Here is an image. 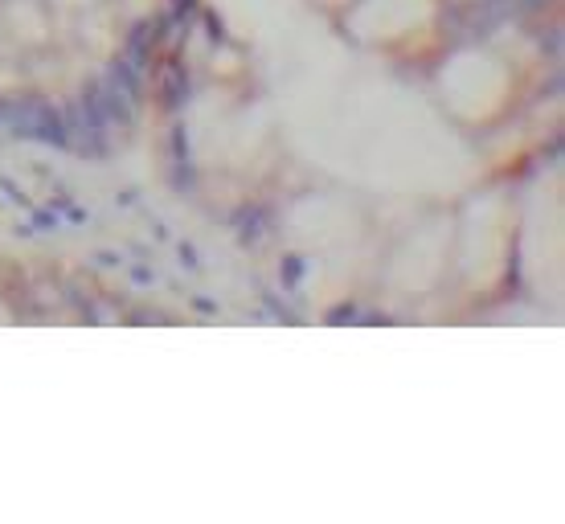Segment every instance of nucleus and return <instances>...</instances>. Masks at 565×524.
I'll use <instances>...</instances> for the list:
<instances>
[{
    "label": "nucleus",
    "mask_w": 565,
    "mask_h": 524,
    "mask_svg": "<svg viewBox=\"0 0 565 524\" xmlns=\"http://www.w3.org/2000/svg\"><path fill=\"white\" fill-rule=\"evenodd\" d=\"M5 111L13 115V131H16V136H29V139H41V144L70 147V136H66V115L54 111L49 103H41V98H29V103L5 106Z\"/></svg>",
    "instance_id": "obj_1"
},
{
    "label": "nucleus",
    "mask_w": 565,
    "mask_h": 524,
    "mask_svg": "<svg viewBox=\"0 0 565 524\" xmlns=\"http://www.w3.org/2000/svg\"><path fill=\"white\" fill-rule=\"evenodd\" d=\"M197 5V0H177V8H193Z\"/></svg>",
    "instance_id": "obj_3"
},
{
    "label": "nucleus",
    "mask_w": 565,
    "mask_h": 524,
    "mask_svg": "<svg viewBox=\"0 0 565 524\" xmlns=\"http://www.w3.org/2000/svg\"><path fill=\"white\" fill-rule=\"evenodd\" d=\"M188 95V82L180 78V70H168V82H164V98H168V106H180V98Z\"/></svg>",
    "instance_id": "obj_2"
}]
</instances>
